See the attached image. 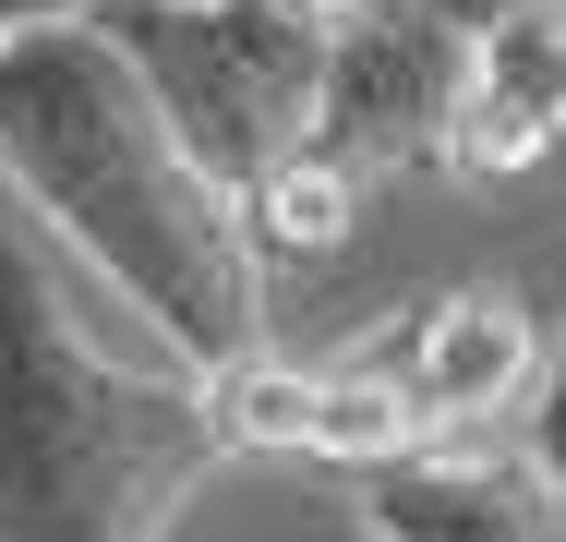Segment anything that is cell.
<instances>
[{"label": "cell", "mask_w": 566, "mask_h": 542, "mask_svg": "<svg viewBox=\"0 0 566 542\" xmlns=\"http://www.w3.org/2000/svg\"><path fill=\"white\" fill-rule=\"evenodd\" d=\"M361 362L410 398L422 434H482V423H518V398L543 374V325L518 290L458 278V290H422L386 337H361Z\"/></svg>", "instance_id": "obj_5"}, {"label": "cell", "mask_w": 566, "mask_h": 542, "mask_svg": "<svg viewBox=\"0 0 566 542\" xmlns=\"http://www.w3.org/2000/svg\"><path fill=\"white\" fill-rule=\"evenodd\" d=\"M458 61H470V0H361L326 24V85H314V133L349 181L386 169H447V108Z\"/></svg>", "instance_id": "obj_4"}, {"label": "cell", "mask_w": 566, "mask_h": 542, "mask_svg": "<svg viewBox=\"0 0 566 542\" xmlns=\"http://www.w3.org/2000/svg\"><path fill=\"white\" fill-rule=\"evenodd\" d=\"M338 482L374 542H566V482H543L531 458H482L470 434L386 446Z\"/></svg>", "instance_id": "obj_6"}, {"label": "cell", "mask_w": 566, "mask_h": 542, "mask_svg": "<svg viewBox=\"0 0 566 542\" xmlns=\"http://www.w3.org/2000/svg\"><path fill=\"white\" fill-rule=\"evenodd\" d=\"M518 458H531L543 482H566V325L543 337V374H531V398H518Z\"/></svg>", "instance_id": "obj_9"}, {"label": "cell", "mask_w": 566, "mask_h": 542, "mask_svg": "<svg viewBox=\"0 0 566 542\" xmlns=\"http://www.w3.org/2000/svg\"><path fill=\"white\" fill-rule=\"evenodd\" d=\"M0 181L49 217L181 362H229L265 337V253L241 206L193 169L157 85L109 49V24H0Z\"/></svg>", "instance_id": "obj_1"}, {"label": "cell", "mask_w": 566, "mask_h": 542, "mask_svg": "<svg viewBox=\"0 0 566 542\" xmlns=\"http://www.w3.org/2000/svg\"><path fill=\"white\" fill-rule=\"evenodd\" d=\"M543 157H566V0H482L447 108V169L531 181Z\"/></svg>", "instance_id": "obj_7"}, {"label": "cell", "mask_w": 566, "mask_h": 542, "mask_svg": "<svg viewBox=\"0 0 566 542\" xmlns=\"http://www.w3.org/2000/svg\"><path fill=\"white\" fill-rule=\"evenodd\" d=\"M85 24H109V49L157 85L169 133L193 145V169L229 206L253 169H277L314 133L326 12H302V0H97Z\"/></svg>", "instance_id": "obj_3"}, {"label": "cell", "mask_w": 566, "mask_h": 542, "mask_svg": "<svg viewBox=\"0 0 566 542\" xmlns=\"http://www.w3.org/2000/svg\"><path fill=\"white\" fill-rule=\"evenodd\" d=\"M218 470L206 374H120L0 217V542H169Z\"/></svg>", "instance_id": "obj_2"}, {"label": "cell", "mask_w": 566, "mask_h": 542, "mask_svg": "<svg viewBox=\"0 0 566 542\" xmlns=\"http://www.w3.org/2000/svg\"><path fill=\"white\" fill-rule=\"evenodd\" d=\"M302 12H326V24H338V12H361V0H302Z\"/></svg>", "instance_id": "obj_11"}, {"label": "cell", "mask_w": 566, "mask_h": 542, "mask_svg": "<svg viewBox=\"0 0 566 542\" xmlns=\"http://www.w3.org/2000/svg\"><path fill=\"white\" fill-rule=\"evenodd\" d=\"M531 181H543V206L566 217V157H543V169H531Z\"/></svg>", "instance_id": "obj_10"}, {"label": "cell", "mask_w": 566, "mask_h": 542, "mask_svg": "<svg viewBox=\"0 0 566 542\" xmlns=\"http://www.w3.org/2000/svg\"><path fill=\"white\" fill-rule=\"evenodd\" d=\"M361 194H374V181H349L326 145H290L277 169L241 181V241H253L265 265H314V253H338L349 229H361Z\"/></svg>", "instance_id": "obj_8"}]
</instances>
